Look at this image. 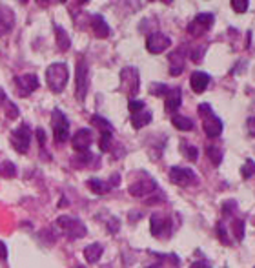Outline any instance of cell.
Returning <instances> with one entry per match:
<instances>
[{"mask_svg":"<svg viewBox=\"0 0 255 268\" xmlns=\"http://www.w3.org/2000/svg\"><path fill=\"white\" fill-rule=\"evenodd\" d=\"M241 173H242V179H250L251 175H255V160L251 159L244 160V166L241 168Z\"/></svg>","mask_w":255,"mask_h":268,"instance_id":"obj_31","label":"cell"},{"mask_svg":"<svg viewBox=\"0 0 255 268\" xmlns=\"http://www.w3.org/2000/svg\"><path fill=\"white\" fill-rule=\"evenodd\" d=\"M184 64H186V48L181 46L169 55V75L179 77L182 73V69H184Z\"/></svg>","mask_w":255,"mask_h":268,"instance_id":"obj_15","label":"cell"},{"mask_svg":"<svg viewBox=\"0 0 255 268\" xmlns=\"http://www.w3.org/2000/svg\"><path fill=\"white\" fill-rule=\"evenodd\" d=\"M91 124L99 128L100 131V150L102 151H109V146H111V139H113V124L109 121H106L100 115H93L91 117Z\"/></svg>","mask_w":255,"mask_h":268,"instance_id":"obj_7","label":"cell"},{"mask_svg":"<svg viewBox=\"0 0 255 268\" xmlns=\"http://www.w3.org/2000/svg\"><path fill=\"white\" fill-rule=\"evenodd\" d=\"M157 190H159V188H157V182L150 177L138 179L137 182L130 184V188H128V192H130L133 197H148V195L155 194Z\"/></svg>","mask_w":255,"mask_h":268,"instance_id":"obj_13","label":"cell"},{"mask_svg":"<svg viewBox=\"0 0 255 268\" xmlns=\"http://www.w3.org/2000/svg\"><path fill=\"white\" fill-rule=\"evenodd\" d=\"M182 102V91L181 88H172L169 90V93L166 95V102H164V108L168 113H173V112H177L179 106H181Z\"/></svg>","mask_w":255,"mask_h":268,"instance_id":"obj_20","label":"cell"},{"mask_svg":"<svg viewBox=\"0 0 255 268\" xmlns=\"http://www.w3.org/2000/svg\"><path fill=\"white\" fill-rule=\"evenodd\" d=\"M102 254H104V248H102V245H99V243H93V245L84 248V257H86L88 263L95 264L97 261L102 257Z\"/></svg>","mask_w":255,"mask_h":268,"instance_id":"obj_21","label":"cell"},{"mask_svg":"<svg viewBox=\"0 0 255 268\" xmlns=\"http://www.w3.org/2000/svg\"><path fill=\"white\" fill-rule=\"evenodd\" d=\"M91 143H93V133H91L90 130H86V128L78 130L77 133L73 135V139H71L73 148L77 151H80V153H86V151L90 150Z\"/></svg>","mask_w":255,"mask_h":268,"instance_id":"obj_16","label":"cell"},{"mask_svg":"<svg viewBox=\"0 0 255 268\" xmlns=\"http://www.w3.org/2000/svg\"><path fill=\"white\" fill-rule=\"evenodd\" d=\"M15 26V15L13 11L6 6H0V35H6L13 30Z\"/></svg>","mask_w":255,"mask_h":268,"instance_id":"obj_17","label":"cell"},{"mask_svg":"<svg viewBox=\"0 0 255 268\" xmlns=\"http://www.w3.org/2000/svg\"><path fill=\"white\" fill-rule=\"evenodd\" d=\"M128 110L131 112V115H135V113H138V112H143V110H144V100H137V99L130 100V102H128Z\"/></svg>","mask_w":255,"mask_h":268,"instance_id":"obj_32","label":"cell"},{"mask_svg":"<svg viewBox=\"0 0 255 268\" xmlns=\"http://www.w3.org/2000/svg\"><path fill=\"white\" fill-rule=\"evenodd\" d=\"M191 268H210V264L206 261H195V263H191Z\"/></svg>","mask_w":255,"mask_h":268,"instance_id":"obj_38","label":"cell"},{"mask_svg":"<svg viewBox=\"0 0 255 268\" xmlns=\"http://www.w3.org/2000/svg\"><path fill=\"white\" fill-rule=\"evenodd\" d=\"M169 44H172L169 37H166L164 33L157 31V33H152L146 39V49L150 53H153V55H159V53H162L164 49L169 48Z\"/></svg>","mask_w":255,"mask_h":268,"instance_id":"obj_14","label":"cell"},{"mask_svg":"<svg viewBox=\"0 0 255 268\" xmlns=\"http://www.w3.org/2000/svg\"><path fill=\"white\" fill-rule=\"evenodd\" d=\"M30 141H31V130L26 122L11 131V144H13V148L18 153H27V150H30Z\"/></svg>","mask_w":255,"mask_h":268,"instance_id":"obj_8","label":"cell"},{"mask_svg":"<svg viewBox=\"0 0 255 268\" xmlns=\"http://www.w3.org/2000/svg\"><path fill=\"white\" fill-rule=\"evenodd\" d=\"M88 84H90V81H88V62L82 57H78L77 68H75V95H77L78 100L86 99Z\"/></svg>","mask_w":255,"mask_h":268,"instance_id":"obj_5","label":"cell"},{"mask_svg":"<svg viewBox=\"0 0 255 268\" xmlns=\"http://www.w3.org/2000/svg\"><path fill=\"white\" fill-rule=\"evenodd\" d=\"M121 88L128 93L130 97H135L138 93V88H140V75H138L137 68H124L121 71Z\"/></svg>","mask_w":255,"mask_h":268,"instance_id":"obj_6","label":"cell"},{"mask_svg":"<svg viewBox=\"0 0 255 268\" xmlns=\"http://www.w3.org/2000/svg\"><path fill=\"white\" fill-rule=\"evenodd\" d=\"M108 228H109V232H113V234H115V232L119 230V221L117 219H111L108 223Z\"/></svg>","mask_w":255,"mask_h":268,"instance_id":"obj_37","label":"cell"},{"mask_svg":"<svg viewBox=\"0 0 255 268\" xmlns=\"http://www.w3.org/2000/svg\"><path fill=\"white\" fill-rule=\"evenodd\" d=\"M150 228L155 237H168L172 234V217H164L162 213H153L150 219Z\"/></svg>","mask_w":255,"mask_h":268,"instance_id":"obj_9","label":"cell"},{"mask_svg":"<svg viewBox=\"0 0 255 268\" xmlns=\"http://www.w3.org/2000/svg\"><path fill=\"white\" fill-rule=\"evenodd\" d=\"M37 137H39V143H40V146H44V130L42 128H39V130H37Z\"/></svg>","mask_w":255,"mask_h":268,"instance_id":"obj_40","label":"cell"},{"mask_svg":"<svg viewBox=\"0 0 255 268\" xmlns=\"http://www.w3.org/2000/svg\"><path fill=\"white\" fill-rule=\"evenodd\" d=\"M213 22H215V17L212 13H199L193 22H190L188 31H190L191 37H201L213 26Z\"/></svg>","mask_w":255,"mask_h":268,"instance_id":"obj_10","label":"cell"},{"mask_svg":"<svg viewBox=\"0 0 255 268\" xmlns=\"http://www.w3.org/2000/svg\"><path fill=\"white\" fill-rule=\"evenodd\" d=\"M248 2L246 0H232V8H234V11L235 13H244L248 9Z\"/></svg>","mask_w":255,"mask_h":268,"instance_id":"obj_33","label":"cell"},{"mask_svg":"<svg viewBox=\"0 0 255 268\" xmlns=\"http://www.w3.org/2000/svg\"><path fill=\"white\" fill-rule=\"evenodd\" d=\"M152 117H153L152 112L143 110V112L131 115V126H133L135 130H140V128H144V126H148L150 122H152Z\"/></svg>","mask_w":255,"mask_h":268,"instance_id":"obj_22","label":"cell"},{"mask_svg":"<svg viewBox=\"0 0 255 268\" xmlns=\"http://www.w3.org/2000/svg\"><path fill=\"white\" fill-rule=\"evenodd\" d=\"M235 210H237V203L235 201H226L222 204V216H234Z\"/></svg>","mask_w":255,"mask_h":268,"instance_id":"obj_34","label":"cell"},{"mask_svg":"<svg viewBox=\"0 0 255 268\" xmlns=\"http://www.w3.org/2000/svg\"><path fill=\"white\" fill-rule=\"evenodd\" d=\"M88 186H90V190L93 192V194H99V195L108 194V192L111 190V184L100 181V179H90V181H88Z\"/></svg>","mask_w":255,"mask_h":268,"instance_id":"obj_24","label":"cell"},{"mask_svg":"<svg viewBox=\"0 0 255 268\" xmlns=\"http://www.w3.org/2000/svg\"><path fill=\"white\" fill-rule=\"evenodd\" d=\"M206 153H208V157L212 159L213 165H215V166L221 165V160H222V151L219 150V148H215V146H206Z\"/></svg>","mask_w":255,"mask_h":268,"instance_id":"obj_28","label":"cell"},{"mask_svg":"<svg viewBox=\"0 0 255 268\" xmlns=\"http://www.w3.org/2000/svg\"><path fill=\"white\" fill-rule=\"evenodd\" d=\"M56 225L64 230L69 239H82L84 235H88L86 225H84L80 219H77V217L62 216V217H59V219H56Z\"/></svg>","mask_w":255,"mask_h":268,"instance_id":"obj_3","label":"cell"},{"mask_svg":"<svg viewBox=\"0 0 255 268\" xmlns=\"http://www.w3.org/2000/svg\"><path fill=\"white\" fill-rule=\"evenodd\" d=\"M77 268H84V266H77Z\"/></svg>","mask_w":255,"mask_h":268,"instance_id":"obj_42","label":"cell"},{"mask_svg":"<svg viewBox=\"0 0 255 268\" xmlns=\"http://www.w3.org/2000/svg\"><path fill=\"white\" fill-rule=\"evenodd\" d=\"M246 128H248V133H250L251 137H255V117H248Z\"/></svg>","mask_w":255,"mask_h":268,"instance_id":"obj_36","label":"cell"},{"mask_svg":"<svg viewBox=\"0 0 255 268\" xmlns=\"http://www.w3.org/2000/svg\"><path fill=\"white\" fill-rule=\"evenodd\" d=\"M172 124L181 131H186V130H191L193 128V122L191 119L184 117V115H173L172 117Z\"/></svg>","mask_w":255,"mask_h":268,"instance_id":"obj_25","label":"cell"},{"mask_svg":"<svg viewBox=\"0 0 255 268\" xmlns=\"http://www.w3.org/2000/svg\"><path fill=\"white\" fill-rule=\"evenodd\" d=\"M15 86H17V93L20 97L31 95L37 88H39V78L35 73H26V75H18L15 77Z\"/></svg>","mask_w":255,"mask_h":268,"instance_id":"obj_11","label":"cell"},{"mask_svg":"<svg viewBox=\"0 0 255 268\" xmlns=\"http://www.w3.org/2000/svg\"><path fill=\"white\" fill-rule=\"evenodd\" d=\"M208 84H210V75L208 73H204V71H193V73H191L190 86L195 93H203L208 88Z\"/></svg>","mask_w":255,"mask_h":268,"instance_id":"obj_19","label":"cell"},{"mask_svg":"<svg viewBox=\"0 0 255 268\" xmlns=\"http://www.w3.org/2000/svg\"><path fill=\"white\" fill-rule=\"evenodd\" d=\"M0 175L2 177H15L17 175V168H15V165L11 163V160H4V163H0Z\"/></svg>","mask_w":255,"mask_h":268,"instance_id":"obj_26","label":"cell"},{"mask_svg":"<svg viewBox=\"0 0 255 268\" xmlns=\"http://www.w3.org/2000/svg\"><path fill=\"white\" fill-rule=\"evenodd\" d=\"M51 128L55 143L62 144L69 139V121L61 110H53L51 113Z\"/></svg>","mask_w":255,"mask_h":268,"instance_id":"obj_4","label":"cell"},{"mask_svg":"<svg viewBox=\"0 0 255 268\" xmlns=\"http://www.w3.org/2000/svg\"><path fill=\"white\" fill-rule=\"evenodd\" d=\"M68 66L62 64V62H55L51 64L48 69H46V81H48V86L51 88V91L55 93H61L62 90L66 88L68 84Z\"/></svg>","mask_w":255,"mask_h":268,"instance_id":"obj_2","label":"cell"},{"mask_svg":"<svg viewBox=\"0 0 255 268\" xmlns=\"http://www.w3.org/2000/svg\"><path fill=\"white\" fill-rule=\"evenodd\" d=\"M55 37H56V46L61 51H68L69 46H71V40H69L68 33L62 30L61 26H55Z\"/></svg>","mask_w":255,"mask_h":268,"instance_id":"obj_23","label":"cell"},{"mask_svg":"<svg viewBox=\"0 0 255 268\" xmlns=\"http://www.w3.org/2000/svg\"><path fill=\"white\" fill-rule=\"evenodd\" d=\"M197 112H199V115L203 117V130L206 131L208 137L210 139L219 137L222 131V122H221V119L213 113L212 106H210L208 102H201Z\"/></svg>","mask_w":255,"mask_h":268,"instance_id":"obj_1","label":"cell"},{"mask_svg":"<svg viewBox=\"0 0 255 268\" xmlns=\"http://www.w3.org/2000/svg\"><path fill=\"white\" fill-rule=\"evenodd\" d=\"M8 257V248L2 241H0V259H6Z\"/></svg>","mask_w":255,"mask_h":268,"instance_id":"obj_39","label":"cell"},{"mask_svg":"<svg viewBox=\"0 0 255 268\" xmlns=\"http://www.w3.org/2000/svg\"><path fill=\"white\" fill-rule=\"evenodd\" d=\"M232 230H234L235 239H237V241H242V237H244V221L234 219L232 221Z\"/></svg>","mask_w":255,"mask_h":268,"instance_id":"obj_29","label":"cell"},{"mask_svg":"<svg viewBox=\"0 0 255 268\" xmlns=\"http://www.w3.org/2000/svg\"><path fill=\"white\" fill-rule=\"evenodd\" d=\"M181 151L182 155H186L188 160H197V157H199V150L195 146H191V144H181Z\"/></svg>","mask_w":255,"mask_h":268,"instance_id":"obj_27","label":"cell"},{"mask_svg":"<svg viewBox=\"0 0 255 268\" xmlns=\"http://www.w3.org/2000/svg\"><path fill=\"white\" fill-rule=\"evenodd\" d=\"M217 232H219V239H221L224 245H230V239L226 237V228H224V225H222V223H219V225H217Z\"/></svg>","mask_w":255,"mask_h":268,"instance_id":"obj_35","label":"cell"},{"mask_svg":"<svg viewBox=\"0 0 255 268\" xmlns=\"http://www.w3.org/2000/svg\"><path fill=\"white\" fill-rule=\"evenodd\" d=\"M169 90H172V88L166 86V84H152V86H150V93L155 97H166L169 93Z\"/></svg>","mask_w":255,"mask_h":268,"instance_id":"obj_30","label":"cell"},{"mask_svg":"<svg viewBox=\"0 0 255 268\" xmlns=\"http://www.w3.org/2000/svg\"><path fill=\"white\" fill-rule=\"evenodd\" d=\"M6 100H8V95H6V91L0 88V104H4Z\"/></svg>","mask_w":255,"mask_h":268,"instance_id":"obj_41","label":"cell"},{"mask_svg":"<svg viewBox=\"0 0 255 268\" xmlns=\"http://www.w3.org/2000/svg\"><path fill=\"white\" fill-rule=\"evenodd\" d=\"M90 24H91L93 33H95V37H99V39H106V37H109V26L106 24L102 15H91Z\"/></svg>","mask_w":255,"mask_h":268,"instance_id":"obj_18","label":"cell"},{"mask_svg":"<svg viewBox=\"0 0 255 268\" xmlns=\"http://www.w3.org/2000/svg\"><path fill=\"white\" fill-rule=\"evenodd\" d=\"M169 181L177 186H190L197 181V175H195L193 170L190 168H181V166H173L169 170Z\"/></svg>","mask_w":255,"mask_h":268,"instance_id":"obj_12","label":"cell"}]
</instances>
